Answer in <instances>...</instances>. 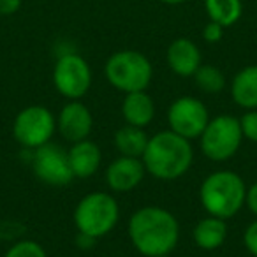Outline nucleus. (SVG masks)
Wrapping results in <instances>:
<instances>
[{"label":"nucleus","mask_w":257,"mask_h":257,"mask_svg":"<svg viewBox=\"0 0 257 257\" xmlns=\"http://www.w3.org/2000/svg\"><path fill=\"white\" fill-rule=\"evenodd\" d=\"M128 238L145 257H164L176 248L180 224L171 211L159 206H145L128 220Z\"/></svg>","instance_id":"obj_1"},{"label":"nucleus","mask_w":257,"mask_h":257,"mask_svg":"<svg viewBox=\"0 0 257 257\" xmlns=\"http://www.w3.org/2000/svg\"><path fill=\"white\" fill-rule=\"evenodd\" d=\"M148 175L162 182H173L185 175L194 161L190 141L173 131H161L148 140L141 157Z\"/></svg>","instance_id":"obj_2"},{"label":"nucleus","mask_w":257,"mask_h":257,"mask_svg":"<svg viewBox=\"0 0 257 257\" xmlns=\"http://www.w3.org/2000/svg\"><path fill=\"white\" fill-rule=\"evenodd\" d=\"M246 199V185L234 171H215L203 180L199 201L208 215L218 218H232L243 208Z\"/></svg>","instance_id":"obj_3"},{"label":"nucleus","mask_w":257,"mask_h":257,"mask_svg":"<svg viewBox=\"0 0 257 257\" xmlns=\"http://www.w3.org/2000/svg\"><path fill=\"white\" fill-rule=\"evenodd\" d=\"M120 208L111 194L92 192L81 197L74 210V224L79 234L90 239L109 234L118 224Z\"/></svg>","instance_id":"obj_4"},{"label":"nucleus","mask_w":257,"mask_h":257,"mask_svg":"<svg viewBox=\"0 0 257 257\" xmlns=\"http://www.w3.org/2000/svg\"><path fill=\"white\" fill-rule=\"evenodd\" d=\"M104 74L111 86L123 93H133L148 88L154 76V67L140 51L121 50L107 58Z\"/></svg>","instance_id":"obj_5"},{"label":"nucleus","mask_w":257,"mask_h":257,"mask_svg":"<svg viewBox=\"0 0 257 257\" xmlns=\"http://www.w3.org/2000/svg\"><path fill=\"white\" fill-rule=\"evenodd\" d=\"M201 150L210 161L224 162L239 150L243 141L239 118L232 114H218L208 121L201 134Z\"/></svg>","instance_id":"obj_6"},{"label":"nucleus","mask_w":257,"mask_h":257,"mask_svg":"<svg viewBox=\"0 0 257 257\" xmlns=\"http://www.w3.org/2000/svg\"><path fill=\"white\" fill-rule=\"evenodd\" d=\"M57 131V118L44 106H29L22 109L13 123V136L22 147L36 150L50 143Z\"/></svg>","instance_id":"obj_7"},{"label":"nucleus","mask_w":257,"mask_h":257,"mask_svg":"<svg viewBox=\"0 0 257 257\" xmlns=\"http://www.w3.org/2000/svg\"><path fill=\"white\" fill-rule=\"evenodd\" d=\"M53 85L60 95L69 100L85 97L92 85V69L78 53H65L53 67Z\"/></svg>","instance_id":"obj_8"},{"label":"nucleus","mask_w":257,"mask_h":257,"mask_svg":"<svg viewBox=\"0 0 257 257\" xmlns=\"http://www.w3.org/2000/svg\"><path fill=\"white\" fill-rule=\"evenodd\" d=\"M208 121H210V114L206 106L203 104V100L196 97H178L168 109L169 131L189 141L201 138Z\"/></svg>","instance_id":"obj_9"},{"label":"nucleus","mask_w":257,"mask_h":257,"mask_svg":"<svg viewBox=\"0 0 257 257\" xmlns=\"http://www.w3.org/2000/svg\"><path fill=\"white\" fill-rule=\"evenodd\" d=\"M32 168L37 178L48 185H67L74 178L69 166L67 152L53 143H46L34 150Z\"/></svg>","instance_id":"obj_10"},{"label":"nucleus","mask_w":257,"mask_h":257,"mask_svg":"<svg viewBox=\"0 0 257 257\" xmlns=\"http://www.w3.org/2000/svg\"><path fill=\"white\" fill-rule=\"evenodd\" d=\"M57 127L58 133L69 143H78V141L88 140L93 127L92 113L81 100H69L62 107L60 114H58Z\"/></svg>","instance_id":"obj_11"},{"label":"nucleus","mask_w":257,"mask_h":257,"mask_svg":"<svg viewBox=\"0 0 257 257\" xmlns=\"http://www.w3.org/2000/svg\"><path fill=\"white\" fill-rule=\"evenodd\" d=\"M147 169L141 159L120 155L106 169V183L113 192H131L143 182Z\"/></svg>","instance_id":"obj_12"},{"label":"nucleus","mask_w":257,"mask_h":257,"mask_svg":"<svg viewBox=\"0 0 257 257\" xmlns=\"http://www.w3.org/2000/svg\"><path fill=\"white\" fill-rule=\"evenodd\" d=\"M168 65L180 78H190L201 65V50L194 41L187 37H178L168 48L166 53Z\"/></svg>","instance_id":"obj_13"},{"label":"nucleus","mask_w":257,"mask_h":257,"mask_svg":"<svg viewBox=\"0 0 257 257\" xmlns=\"http://www.w3.org/2000/svg\"><path fill=\"white\" fill-rule=\"evenodd\" d=\"M69 166L74 175V178H90L93 176L100 168V161H102V154L97 143L90 140H83L78 143H72V147L67 152Z\"/></svg>","instance_id":"obj_14"},{"label":"nucleus","mask_w":257,"mask_h":257,"mask_svg":"<svg viewBox=\"0 0 257 257\" xmlns=\"http://www.w3.org/2000/svg\"><path fill=\"white\" fill-rule=\"evenodd\" d=\"M121 116L127 125L145 128L155 118L154 99L145 90L143 92L125 93V99L121 102Z\"/></svg>","instance_id":"obj_15"},{"label":"nucleus","mask_w":257,"mask_h":257,"mask_svg":"<svg viewBox=\"0 0 257 257\" xmlns=\"http://www.w3.org/2000/svg\"><path fill=\"white\" fill-rule=\"evenodd\" d=\"M231 97L243 109H257V65L236 72L231 81Z\"/></svg>","instance_id":"obj_16"},{"label":"nucleus","mask_w":257,"mask_h":257,"mask_svg":"<svg viewBox=\"0 0 257 257\" xmlns=\"http://www.w3.org/2000/svg\"><path fill=\"white\" fill-rule=\"evenodd\" d=\"M192 238L199 248L203 250H217L224 245L227 239V224L224 218L211 217L201 218L192 229Z\"/></svg>","instance_id":"obj_17"},{"label":"nucleus","mask_w":257,"mask_h":257,"mask_svg":"<svg viewBox=\"0 0 257 257\" xmlns=\"http://www.w3.org/2000/svg\"><path fill=\"white\" fill-rule=\"evenodd\" d=\"M150 138L147 136L145 128L134 127V125H127L120 127L114 133V147L120 152V155H127V157H138L141 159L147 150V145Z\"/></svg>","instance_id":"obj_18"},{"label":"nucleus","mask_w":257,"mask_h":257,"mask_svg":"<svg viewBox=\"0 0 257 257\" xmlns=\"http://www.w3.org/2000/svg\"><path fill=\"white\" fill-rule=\"evenodd\" d=\"M204 9L210 18L224 29L236 25L243 15L241 0H204Z\"/></svg>","instance_id":"obj_19"},{"label":"nucleus","mask_w":257,"mask_h":257,"mask_svg":"<svg viewBox=\"0 0 257 257\" xmlns=\"http://www.w3.org/2000/svg\"><path fill=\"white\" fill-rule=\"evenodd\" d=\"M194 81H196L197 88L203 90L204 93H220L225 88V76L215 65H199L196 72H194Z\"/></svg>","instance_id":"obj_20"},{"label":"nucleus","mask_w":257,"mask_h":257,"mask_svg":"<svg viewBox=\"0 0 257 257\" xmlns=\"http://www.w3.org/2000/svg\"><path fill=\"white\" fill-rule=\"evenodd\" d=\"M4 257H48L46 250L34 239H22L6 252Z\"/></svg>","instance_id":"obj_21"},{"label":"nucleus","mask_w":257,"mask_h":257,"mask_svg":"<svg viewBox=\"0 0 257 257\" xmlns=\"http://www.w3.org/2000/svg\"><path fill=\"white\" fill-rule=\"evenodd\" d=\"M239 125H241L243 138H246L252 143H257V109H248L241 118H239Z\"/></svg>","instance_id":"obj_22"},{"label":"nucleus","mask_w":257,"mask_h":257,"mask_svg":"<svg viewBox=\"0 0 257 257\" xmlns=\"http://www.w3.org/2000/svg\"><path fill=\"white\" fill-rule=\"evenodd\" d=\"M243 243H245L246 250H248L253 257H257V218L252 224H248V227L245 229Z\"/></svg>","instance_id":"obj_23"},{"label":"nucleus","mask_w":257,"mask_h":257,"mask_svg":"<svg viewBox=\"0 0 257 257\" xmlns=\"http://www.w3.org/2000/svg\"><path fill=\"white\" fill-rule=\"evenodd\" d=\"M222 37H224V27L215 22H208L206 27L203 29V39L206 41V43L215 44V43H218Z\"/></svg>","instance_id":"obj_24"},{"label":"nucleus","mask_w":257,"mask_h":257,"mask_svg":"<svg viewBox=\"0 0 257 257\" xmlns=\"http://www.w3.org/2000/svg\"><path fill=\"white\" fill-rule=\"evenodd\" d=\"M23 0H0V16H11L20 11Z\"/></svg>","instance_id":"obj_25"},{"label":"nucleus","mask_w":257,"mask_h":257,"mask_svg":"<svg viewBox=\"0 0 257 257\" xmlns=\"http://www.w3.org/2000/svg\"><path fill=\"white\" fill-rule=\"evenodd\" d=\"M245 204L248 206V210L252 211V213L257 217V182L253 183L252 187H248V189H246V199H245Z\"/></svg>","instance_id":"obj_26"},{"label":"nucleus","mask_w":257,"mask_h":257,"mask_svg":"<svg viewBox=\"0 0 257 257\" xmlns=\"http://www.w3.org/2000/svg\"><path fill=\"white\" fill-rule=\"evenodd\" d=\"M161 2H164V4H168V6H180V4H183V2H187V0H161Z\"/></svg>","instance_id":"obj_27"}]
</instances>
